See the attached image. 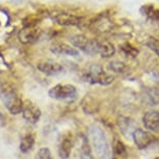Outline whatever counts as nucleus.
Masks as SVG:
<instances>
[{"label": "nucleus", "mask_w": 159, "mask_h": 159, "mask_svg": "<svg viewBox=\"0 0 159 159\" xmlns=\"http://www.w3.org/2000/svg\"><path fill=\"white\" fill-rule=\"evenodd\" d=\"M143 124L146 129L150 131L159 130V112L155 110H150L145 112L143 116Z\"/></svg>", "instance_id": "ddd939ff"}, {"label": "nucleus", "mask_w": 159, "mask_h": 159, "mask_svg": "<svg viewBox=\"0 0 159 159\" xmlns=\"http://www.w3.org/2000/svg\"><path fill=\"white\" fill-rule=\"evenodd\" d=\"M109 69L111 70L112 72H116V73H124L126 71V65L124 62H121V61H112L109 64Z\"/></svg>", "instance_id": "4be33fe9"}, {"label": "nucleus", "mask_w": 159, "mask_h": 159, "mask_svg": "<svg viewBox=\"0 0 159 159\" xmlns=\"http://www.w3.org/2000/svg\"><path fill=\"white\" fill-rule=\"evenodd\" d=\"M35 143V135L34 133L25 134L20 140V151L22 153H28L34 149Z\"/></svg>", "instance_id": "dca6fc26"}, {"label": "nucleus", "mask_w": 159, "mask_h": 159, "mask_svg": "<svg viewBox=\"0 0 159 159\" xmlns=\"http://www.w3.org/2000/svg\"><path fill=\"white\" fill-rule=\"evenodd\" d=\"M0 101L11 115L17 116L21 113L23 100L18 89L11 83L3 82L0 84Z\"/></svg>", "instance_id": "f03ea898"}, {"label": "nucleus", "mask_w": 159, "mask_h": 159, "mask_svg": "<svg viewBox=\"0 0 159 159\" xmlns=\"http://www.w3.org/2000/svg\"><path fill=\"white\" fill-rule=\"evenodd\" d=\"M42 31L41 29L35 28V27H25L22 30H20L18 38L19 41L24 45H31L34 44L35 42L39 41V39L41 38Z\"/></svg>", "instance_id": "6e6552de"}, {"label": "nucleus", "mask_w": 159, "mask_h": 159, "mask_svg": "<svg viewBox=\"0 0 159 159\" xmlns=\"http://www.w3.org/2000/svg\"><path fill=\"white\" fill-rule=\"evenodd\" d=\"M49 96L55 100H69L77 95V89L73 84H56L49 89Z\"/></svg>", "instance_id": "39448f33"}, {"label": "nucleus", "mask_w": 159, "mask_h": 159, "mask_svg": "<svg viewBox=\"0 0 159 159\" xmlns=\"http://www.w3.org/2000/svg\"><path fill=\"white\" fill-rule=\"evenodd\" d=\"M70 42L74 48L83 51L89 55H95L99 53L100 42L95 39H89L83 34H75L70 38Z\"/></svg>", "instance_id": "7ed1b4c3"}, {"label": "nucleus", "mask_w": 159, "mask_h": 159, "mask_svg": "<svg viewBox=\"0 0 159 159\" xmlns=\"http://www.w3.org/2000/svg\"><path fill=\"white\" fill-rule=\"evenodd\" d=\"M140 14L157 22L159 25V10H156L153 4H145L140 8Z\"/></svg>", "instance_id": "f3484780"}, {"label": "nucleus", "mask_w": 159, "mask_h": 159, "mask_svg": "<svg viewBox=\"0 0 159 159\" xmlns=\"http://www.w3.org/2000/svg\"><path fill=\"white\" fill-rule=\"evenodd\" d=\"M85 81H89L91 83H98L101 85H108L111 82H113L115 77L112 75L106 73L103 68L99 65H93L89 68V71L88 72L85 76Z\"/></svg>", "instance_id": "20e7f679"}, {"label": "nucleus", "mask_w": 159, "mask_h": 159, "mask_svg": "<svg viewBox=\"0 0 159 159\" xmlns=\"http://www.w3.org/2000/svg\"><path fill=\"white\" fill-rule=\"evenodd\" d=\"M81 106H82L83 111H84L86 115H93V113H95L98 110L99 105L95 98L86 95L81 102Z\"/></svg>", "instance_id": "2eb2a0df"}, {"label": "nucleus", "mask_w": 159, "mask_h": 159, "mask_svg": "<svg viewBox=\"0 0 159 159\" xmlns=\"http://www.w3.org/2000/svg\"><path fill=\"white\" fill-rule=\"evenodd\" d=\"M132 139H133L137 148L143 150L148 148L154 142V136L151 133H149L148 131H145L140 128H136L132 132Z\"/></svg>", "instance_id": "0eeeda50"}, {"label": "nucleus", "mask_w": 159, "mask_h": 159, "mask_svg": "<svg viewBox=\"0 0 159 159\" xmlns=\"http://www.w3.org/2000/svg\"><path fill=\"white\" fill-rule=\"evenodd\" d=\"M89 142L92 151L97 159H111V150L107 140L106 134L100 126L91 125L89 127Z\"/></svg>", "instance_id": "f257e3e1"}, {"label": "nucleus", "mask_w": 159, "mask_h": 159, "mask_svg": "<svg viewBox=\"0 0 159 159\" xmlns=\"http://www.w3.org/2000/svg\"><path fill=\"white\" fill-rule=\"evenodd\" d=\"M119 125H120V128H121V130L124 132L125 131H129L128 129H132V125L130 124V121H129L128 119H125V118H121L119 122Z\"/></svg>", "instance_id": "393cba45"}, {"label": "nucleus", "mask_w": 159, "mask_h": 159, "mask_svg": "<svg viewBox=\"0 0 159 159\" xmlns=\"http://www.w3.org/2000/svg\"><path fill=\"white\" fill-rule=\"evenodd\" d=\"M143 100L147 104L155 106L159 104V89H146Z\"/></svg>", "instance_id": "6ab92c4d"}, {"label": "nucleus", "mask_w": 159, "mask_h": 159, "mask_svg": "<svg viewBox=\"0 0 159 159\" xmlns=\"http://www.w3.org/2000/svg\"><path fill=\"white\" fill-rule=\"evenodd\" d=\"M127 157H128V152L124 143L121 139H115L112 143L111 159H127Z\"/></svg>", "instance_id": "4468645a"}, {"label": "nucleus", "mask_w": 159, "mask_h": 159, "mask_svg": "<svg viewBox=\"0 0 159 159\" xmlns=\"http://www.w3.org/2000/svg\"><path fill=\"white\" fill-rule=\"evenodd\" d=\"M53 20L61 26H77L82 23L83 18L70 13H58L53 17Z\"/></svg>", "instance_id": "f8f14e48"}, {"label": "nucleus", "mask_w": 159, "mask_h": 159, "mask_svg": "<svg viewBox=\"0 0 159 159\" xmlns=\"http://www.w3.org/2000/svg\"><path fill=\"white\" fill-rule=\"evenodd\" d=\"M80 159H95L93 155V151L89 145V142L84 136H81V143H80Z\"/></svg>", "instance_id": "a211bd4d"}, {"label": "nucleus", "mask_w": 159, "mask_h": 159, "mask_svg": "<svg viewBox=\"0 0 159 159\" xmlns=\"http://www.w3.org/2000/svg\"><path fill=\"white\" fill-rule=\"evenodd\" d=\"M116 53V47L109 42H100V47H99V53L102 57L108 58Z\"/></svg>", "instance_id": "aec40b11"}, {"label": "nucleus", "mask_w": 159, "mask_h": 159, "mask_svg": "<svg viewBox=\"0 0 159 159\" xmlns=\"http://www.w3.org/2000/svg\"><path fill=\"white\" fill-rule=\"evenodd\" d=\"M121 50L125 55L130 56V57H135V56L139 54V50H137L136 48H134L129 43H126L124 45H122Z\"/></svg>", "instance_id": "412c9836"}, {"label": "nucleus", "mask_w": 159, "mask_h": 159, "mask_svg": "<svg viewBox=\"0 0 159 159\" xmlns=\"http://www.w3.org/2000/svg\"><path fill=\"white\" fill-rule=\"evenodd\" d=\"M37 159H53V157L50 150L46 148V147H44V148H41L39 150Z\"/></svg>", "instance_id": "5701e85b"}, {"label": "nucleus", "mask_w": 159, "mask_h": 159, "mask_svg": "<svg viewBox=\"0 0 159 159\" xmlns=\"http://www.w3.org/2000/svg\"><path fill=\"white\" fill-rule=\"evenodd\" d=\"M147 44H148V46L154 51L159 57V40H157V39H155V38H151Z\"/></svg>", "instance_id": "b1692460"}, {"label": "nucleus", "mask_w": 159, "mask_h": 159, "mask_svg": "<svg viewBox=\"0 0 159 159\" xmlns=\"http://www.w3.org/2000/svg\"><path fill=\"white\" fill-rule=\"evenodd\" d=\"M50 51L55 55L61 56H78L79 51L71 45H68L64 42H55L50 46Z\"/></svg>", "instance_id": "9d476101"}, {"label": "nucleus", "mask_w": 159, "mask_h": 159, "mask_svg": "<svg viewBox=\"0 0 159 159\" xmlns=\"http://www.w3.org/2000/svg\"><path fill=\"white\" fill-rule=\"evenodd\" d=\"M72 149H73V136L70 132L64 133L58 143V155L62 159H67L70 157Z\"/></svg>", "instance_id": "1a4fd4ad"}, {"label": "nucleus", "mask_w": 159, "mask_h": 159, "mask_svg": "<svg viewBox=\"0 0 159 159\" xmlns=\"http://www.w3.org/2000/svg\"><path fill=\"white\" fill-rule=\"evenodd\" d=\"M155 159H159V157H157V158H155Z\"/></svg>", "instance_id": "a878e982"}, {"label": "nucleus", "mask_w": 159, "mask_h": 159, "mask_svg": "<svg viewBox=\"0 0 159 159\" xmlns=\"http://www.w3.org/2000/svg\"><path fill=\"white\" fill-rule=\"evenodd\" d=\"M23 119L29 124H37L41 118V109L34 102L30 100H24L21 108Z\"/></svg>", "instance_id": "423d86ee"}, {"label": "nucleus", "mask_w": 159, "mask_h": 159, "mask_svg": "<svg viewBox=\"0 0 159 159\" xmlns=\"http://www.w3.org/2000/svg\"><path fill=\"white\" fill-rule=\"evenodd\" d=\"M38 70L48 76H53L61 73L64 70V67L59 62L53 61H39L37 65Z\"/></svg>", "instance_id": "9b49d317"}]
</instances>
